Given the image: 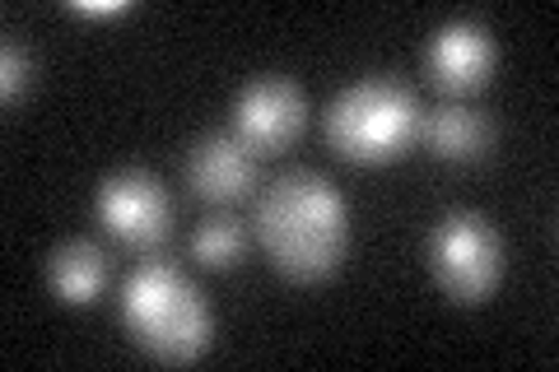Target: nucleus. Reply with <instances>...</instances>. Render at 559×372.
<instances>
[{"label": "nucleus", "mask_w": 559, "mask_h": 372, "mask_svg": "<svg viewBox=\"0 0 559 372\" xmlns=\"http://www.w3.org/2000/svg\"><path fill=\"white\" fill-rule=\"evenodd\" d=\"M28 80H33V57H28V47L24 43H5L0 47V98L10 103H20L28 94Z\"/></svg>", "instance_id": "nucleus-12"}, {"label": "nucleus", "mask_w": 559, "mask_h": 372, "mask_svg": "<svg viewBox=\"0 0 559 372\" xmlns=\"http://www.w3.org/2000/svg\"><path fill=\"white\" fill-rule=\"evenodd\" d=\"M47 285L70 308L94 303V298L103 293V285H108V256H103V247L90 242V238L61 242L57 252L47 256Z\"/></svg>", "instance_id": "nucleus-10"}, {"label": "nucleus", "mask_w": 559, "mask_h": 372, "mask_svg": "<svg viewBox=\"0 0 559 372\" xmlns=\"http://www.w3.org/2000/svg\"><path fill=\"white\" fill-rule=\"evenodd\" d=\"M242 247H248V233H242V224L219 215V219H205L197 228V238H191V252L205 271H229V265L242 256Z\"/></svg>", "instance_id": "nucleus-11"}, {"label": "nucleus", "mask_w": 559, "mask_h": 372, "mask_svg": "<svg viewBox=\"0 0 559 372\" xmlns=\"http://www.w3.org/2000/svg\"><path fill=\"white\" fill-rule=\"evenodd\" d=\"M257 238L285 279L318 285L349 252V205L322 172L294 168L261 191Z\"/></svg>", "instance_id": "nucleus-1"}, {"label": "nucleus", "mask_w": 559, "mask_h": 372, "mask_svg": "<svg viewBox=\"0 0 559 372\" xmlns=\"http://www.w3.org/2000/svg\"><path fill=\"white\" fill-rule=\"evenodd\" d=\"M419 135H425L429 154L443 158V164H476L495 140V127H489L485 112L466 108V103H443L419 121Z\"/></svg>", "instance_id": "nucleus-9"}, {"label": "nucleus", "mask_w": 559, "mask_h": 372, "mask_svg": "<svg viewBox=\"0 0 559 372\" xmlns=\"http://www.w3.org/2000/svg\"><path fill=\"white\" fill-rule=\"evenodd\" d=\"M187 187L210 205H234L257 187V154L229 135H205L187 154Z\"/></svg>", "instance_id": "nucleus-8"}, {"label": "nucleus", "mask_w": 559, "mask_h": 372, "mask_svg": "<svg viewBox=\"0 0 559 372\" xmlns=\"http://www.w3.org/2000/svg\"><path fill=\"white\" fill-rule=\"evenodd\" d=\"M419 135V103L406 84L388 75L359 80L326 108V140L345 164L382 168L396 164Z\"/></svg>", "instance_id": "nucleus-3"}, {"label": "nucleus", "mask_w": 559, "mask_h": 372, "mask_svg": "<svg viewBox=\"0 0 559 372\" xmlns=\"http://www.w3.org/2000/svg\"><path fill=\"white\" fill-rule=\"evenodd\" d=\"M308 127V98L304 88L285 75H261L234 98V135L252 154L289 149Z\"/></svg>", "instance_id": "nucleus-6"}, {"label": "nucleus", "mask_w": 559, "mask_h": 372, "mask_svg": "<svg viewBox=\"0 0 559 372\" xmlns=\"http://www.w3.org/2000/svg\"><path fill=\"white\" fill-rule=\"evenodd\" d=\"M495 61H499V51H495L489 28L471 24V20L443 24L429 38V51H425L429 80L452 98H466V94H476V88H485L489 75H495Z\"/></svg>", "instance_id": "nucleus-7"}, {"label": "nucleus", "mask_w": 559, "mask_h": 372, "mask_svg": "<svg viewBox=\"0 0 559 372\" xmlns=\"http://www.w3.org/2000/svg\"><path fill=\"white\" fill-rule=\"evenodd\" d=\"M98 224L131 252H159L173 233V201L154 172L121 168L98 187Z\"/></svg>", "instance_id": "nucleus-5"}, {"label": "nucleus", "mask_w": 559, "mask_h": 372, "mask_svg": "<svg viewBox=\"0 0 559 372\" xmlns=\"http://www.w3.org/2000/svg\"><path fill=\"white\" fill-rule=\"evenodd\" d=\"M121 322L127 335L159 363H197L215 340V316L201 289L173 261L135 265L121 285Z\"/></svg>", "instance_id": "nucleus-2"}, {"label": "nucleus", "mask_w": 559, "mask_h": 372, "mask_svg": "<svg viewBox=\"0 0 559 372\" xmlns=\"http://www.w3.org/2000/svg\"><path fill=\"white\" fill-rule=\"evenodd\" d=\"M503 238L480 209H448L429 233V271L452 303L476 308L503 285Z\"/></svg>", "instance_id": "nucleus-4"}, {"label": "nucleus", "mask_w": 559, "mask_h": 372, "mask_svg": "<svg viewBox=\"0 0 559 372\" xmlns=\"http://www.w3.org/2000/svg\"><path fill=\"white\" fill-rule=\"evenodd\" d=\"M80 14H127V5H75Z\"/></svg>", "instance_id": "nucleus-13"}]
</instances>
